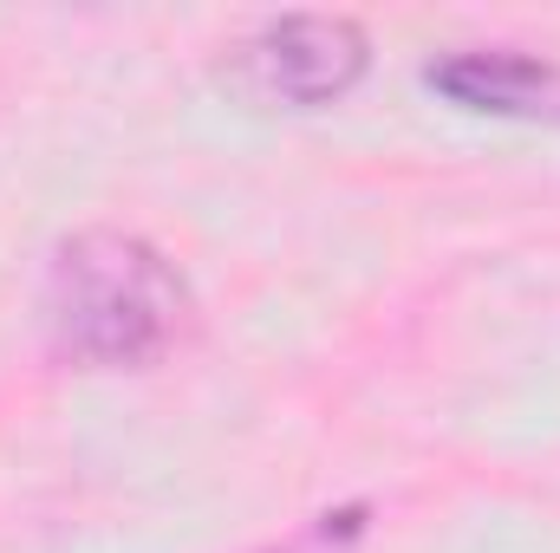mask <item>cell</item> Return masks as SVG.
<instances>
[{"label":"cell","instance_id":"6da1fadb","mask_svg":"<svg viewBox=\"0 0 560 553\" xmlns=\"http://www.w3.org/2000/svg\"><path fill=\"white\" fill-rule=\"evenodd\" d=\"M46 326L79 365H143L183 326V280L138 235H72L46 274Z\"/></svg>","mask_w":560,"mask_h":553},{"label":"cell","instance_id":"7a4b0ae2","mask_svg":"<svg viewBox=\"0 0 560 553\" xmlns=\"http://www.w3.org/2000/svg\"><path fill=\"white\" fill-rule=\"evenodd\" d=\"M365 33L339 13H287L242 46V79L280 105H332L365 72Z\"/></svg>","mask_w":560,"mask_h":553},{"label":"cell","instance_id":"3957f363","mask_svg":"<svg viewBox=\"0 0 560 553\" xmlns=\"http://www.w3.org/2000/svg\"><path fill=\"white\" fill-rule=\"evenodd\" d=\"M436 98L476 118H515V125H560V66L515 52V46H482V52H450L423 72Z\"/></svg>","mask_w":560,"mask_h":553}]
</instances>
